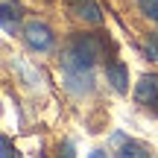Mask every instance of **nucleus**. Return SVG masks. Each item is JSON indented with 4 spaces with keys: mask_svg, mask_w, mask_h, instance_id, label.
<instances>
[{
    "mask_svg": "<svg viewBox=\"0 0 158 158\" xmlns=\"http://www.w3.org/2000/svg\"><path fill=\"white\" fill-rule=\"evenodd\" d=\"M106 53H108V41L100 32H79L64 44L62 68H64V73H91V68Z\"/></svg>",
    "mask_w": 158,
    "mask_h": 158,
    "instance_id": "1",
    "label": "nucleus"
},
{
    "mask_svg": "<svg viewBox=\"0 0 158 158\" xmlns=\"http://www.w3.org/2000/svg\"><path fill=\"white\" fill-rule=\"evenodd\" d=\"M23 44H27L29 50H35V53H47L56 44V35H53V29L47 27V23L29 21L27 27H23Z\"/></svg>",
    "mask_w": 158,
    "mask_h": 158,
    "instance_id": "2",
    "label": "nucleus"
},
{
    "mask_svg": "<svg viewBox=\"0 0 158 158\" xmlns=\"http://www.w3.org/2000/svg\"><path fill=\"white\" fill-rule=\"evenodd\" d=\"M135 102L138 106H147V108L158 106V76H152V73L141 76V82L135 85Z\"/></svg>",
    "mask_w": 158,
    "mask_h": 158,
    "instance_id": "3",
    "label": "nucleus"
},
{
    "mask_svg": "<svg viewBox=\"0 0 158 158\" xmlns=\"http://www.w3.org/2000/svg\"><path fill=\"white\" fill-rule=\"evenodd\" d=\"M70 3V12L85 23H102V9L97 0H68Z\"/></svg>",
    "mask_w": 158,
    "mask_h": 158,
    "instance_id": "4",
    "label": "nucleus"
},
{
    "mask_svg": "<svg viewBox=\"0 0 158 158\" xmlns=\"http://www.w3.org/2000/svg\"><path fill=\"white\" fill-rule=\"evenodd\" d=\"M106 79L117 94H126L129 91V70H126L123 62H108L106 64Z\"/></svg>",
    "mask_w": 158,
    "mask_h": 158,
    "instance_id": "5",
    "label": "nucleus"
},
{
    "mask_svg": "<svg viewBox=\"0 0 158 158\" xmlns=\"http://www.w3.org/2000/svg\"><path fill=\"white\" fill-rule=\"evenodd\" d=\"M0 21H3V32L6 35H15L18 23H21V6H18V3H3Z\"/></svg>",
    "mask_w": 158,
    "mask_h": 158,
    "instance_id": "6",
    "label": "nucleus"
},
{
    "mask_svg": "<svg viewBox=\"0 0 158 158\" xmlns=\"http://www.w3.org/2000/svg\"><path fill=\"white\" fill-rule=\"evenodd\" d=\"M120 158H149L147 147L138 141H123V147H120Z\"/></svg>",
    "mask_w": 158,
    "mask_h": 158,
    "instance_id": "7",
    "label": "nucleus"
},
{
    "mask_svg": "<svg viewBox=\"0 0 158 158\" xmlns=\"http://www.w3.org/2000/svg\"><path fill=\"white\" fill-rule=\"evenodd\" d=\"M138 9L147 21H155L158 23V0H138Z\"/></svg>",
    "mask_w": 158,
    "mask_h": 158,
    "instance_id": "8",
    "label": "nucleus"
},
{
    "mask_svg": "<svg viewBox=\"0 0 158 158\" xmlns=\"http://www.w3.org/2000/svg\"><path fill=\"white\" fill-rule=\"evenodd\" d=\"M143 53H147L149 62H158V35H149L147 44H143Z\"/></svg>",
    "mask_w": 158,
    "mask_h": 158,
    "instance_id": "9",
    "label": "nucleus"
},
{
    "mask_svg": "<svg viewBox=\"0 0 158 158\" xmlns=\"http://www.w3.org/2000/svg\"><path fill=\"white\" fill-rule=\"evenodd\" d=\"M0 147H3V158H15V147H12V141L9 138H0Z\"/></svg>",
    "mask_w": 158,
    "mask_h": 158,
    "instance_id": "10",
    "label": "nucleus"
},
{
    "mask_svg": "<svg viewBox=\"0 0 158 158\" xmlns=\"http://www.w3.org/2000/svg\"><path fill=\"white\" fill-rule=\"evenodd\" d=\"M56 158H76V155H73V143L64 141L62 147H59V155H56Z\"/></svg>",
    "mask_w": 158,
    "mask_h": 158,
    "instance_id": "11",
    "label": "nucleus"
},
{
    "mask_svg": "<svg viewBox=\"0 0 158 158\" xmlns=\"http://www.w3.org/2000/svg\"><path fill=\"white\" fill-rule=\"evenodd\" d=\"M88 158H108V152H106V149H94Z\"/></svg>",
    "mask_w": 158,
    "mask_h": 158,
    "instance_id": "12",
    "label": "nucleus"
}]
</instances>
